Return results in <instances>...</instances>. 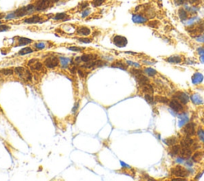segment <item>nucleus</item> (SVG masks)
Here are the masks:
<instances>
[{
    "label": "nucleus",
    "instance_id": "1",
    "mask_svg": "<svg viewBox=\"0 0 204 181\" xmlns=\"http://www.w3.org/2000/svg\"><path fill=\"white\" fill-rule=\"evenodd\" d=\"M14 72L20 79L23 80V82H31L32 74L28 69L24 68V67H17L14 69Z\"/></svg>",
    "mask_w": 204,
    "mask_h": 181
},
{
    "label": "nucleus",
    "instance_id": "2",
    "mask_svg": "<svg viewBox=\"0 0 204 181\" xmlns=\"http://www.w3.org/2000/svg\"><path fill=\"white\" fill-rule=\"evenodd\" d=\"M171 175L176 176V177H180V178L183 179H185V177L189 176V175H190L189 171L186 168L183 167L182 165H179V164H177L176 166L171 168Z\"/></svg>",
    "mask_w": 204,
    "mask_h": 181
},
{
    "label": "nucleus",
    "instance_id": "3",
    "mask_svg": "<svg viewBox=\"0 0 204 181\" xmlns=\"http://www.w3.org/2000/svg\"><path fill=\"white\" fill-rule=\"evenodd\" d=\"M60 60L56 56H50L44 61V65L47 69H54L59 65Z\"/></svg>",
    "mask_w": 204,
    "mask_h": 181
},
{
    "label": "nucleus",
    "instance_id": "4",
    "mask_svg": "<svg viewBox=\"0 0 204 181\" xmlns=\"http://www.w3.org/2000/svg\"><path fill=\"white\" fill-rule=\"evenodd\" d=\"M182 134L184 136H191L195 134V125L194 123H188L181 129Z\"/></svg>",
    "mask_w": 204,
    "mask_h": 181
},
{
    "label": "nucleus",
    "instance_id": "5",
    "mask_svg": "<svg viewBox=\"0 0 204 181\" xmlns=\"http://www.w3.org/2000/svg\"><path fill=\"white\" fill-rule=\"evenodd\" d=\"M113 43L117 47L123 48V47H125L127 45V39L124 36H121V35H115L113 38Z\"/></svg>",
    "mask_w": 204,
    "mask_h": 181
},
{
    "label": "nucleus",
    "instance_id": "6",
    "mask_svg": "<svg viewBox=\"0 0 204 181\" xmlns=\"http://www.w3.org/2000/svg\"><path fill=\"white\" fill-rule=\"evenodd\" d=\"M51 4L50 0H38L35 6V10L37 11H43L50 7Z\"/></svg>",
    "mask_w": 204,
    "mask_h": 181
},
{
    "label": "nucleus",
    "instance_id": "7",
    "mask_svg": "<svg viewBox=\"0 0 204 181\" xmlns=\"http://www.w3.org/2000/svg\"><path fill=\"white\" fill-rule=\"evenodd\" d=\"M28 66L32 70L34 71H42L44 69L43 67V64L38 59H30L28 62Z\"/></svg>",
    "mask_w": 204,
    "mask_h": 181
},
{
    "label": "nucleus",
    "instance_id": "8",
    "mask_svg": "<svg viewBox=\"0 0 204 181\" xmlns=\"http://www.w3.org/2000/svg\"><path fill=\"white\" fill-rule=\"evenodd\" d=\"M169 106H170L171 109H173L176 113H180L184 109L183 104H182L181 102H178V100L175 99V98L169 102Z\"/></svg>",
    "mask_w": 204,
    "mask_h": 181
},
{
    "label": "nucleus",
    "instance_id": "9",
    "mask_svg": "<svg viewBox=\"0 0 204 181\" xmlns=\"http://www.w3.org/2000/svg\"><path fill=\"white\" fill-rule=\"evenodd\" d=\"M132 21L137 24H144V23H147L148 22V18L145 16L144 14H135L132 16Z\"/></svg>",
    "mask_w": 204,
    "mask_h": 181
},
{
    "label": "nucleus",
    "instance_id": "10",
    "mask_svg": "<svg viewBox=\"0 0 204 181\" xmlns=\"http://www.w3.org/2000/svg\"><path fill=\"white\" fill-rule=\"evenodd\" d=\"M174 98L178 100V102H180L182 104H183V105H186L187 102H189L188 96H187L186 94H184V93H182V92L176 93V94L174 95Z\"/></svg>",
    "mask_w": 204,
    "mask_h": 181
},
{
    "label": "nucleus",
    "instance_id": "11",
    "mask_svg": "<svg viewBox=\"0 0 204 181\" xmlns=\"http://www.w3.org/2000/svg\"><path fill=\"white\" fill-rule=\"evenodd\" d=\"M42 20V17L38 15V14H34L32 15L31 17L26 18L23 20V22L26 24H35V23H38L41 22Z\"/></svg>",
    "mask_w": 204,
    "mask_h": 181
},
{
    "label": "nucleus",
    "instance_id": "12",
    "mask_svg": "<svg viewBox=\"0 0 204 181\" xmlns=\"http://www.w3.org/2000/svg\"><path fill=\"white\" fill-rule=\"evenodd\" d=\"M76 34L81 36H89L91 34V30L87 26H79L76 30Z\"/></svg>",
    "mask_w": 204,
    "mask_h": 181
},
{
    "label": "nucleus",
    "instance_id": "13",
    "mask_svg": "<svg viewBox=\"0 0 204 181\" xmlns=\"http://www.w3.org/2000/svg\"><path fill=\"white\" fill-rule=\"evenodd\" d=\"M140 88L141 89V91L145 94H153L154 89L153 86L151 85L150 83H147L144 85H140Z\"/></svg>",
    "mask_w": 204,
    "mask_h": 181
},
{
    "label": "nucleus",
    "instance_id": "14",
    "mask_svg": "<svg viewBox=\"0 0 204 181\" xmlns=\"http://www.w3.org/2000/svg\"><path fill=\"white\" fill-rule=\"evenodd\" d=\"M53 19L55 21H67L69 19V14H67L65 12H62V13H57L53 17Z\"/></svg>",
    "mask_w": 204,
    "mask_h": 181
},
{
    "label": "nucleus",
    "instance_id": "15",
    "mask_svg": "<svg viewBox=\"0 0 204 181\" xmlns=\"http://www.w3.org/2000/svg\"><path fill=\"white\" fill-rule=\"evenodd\" d=\"M166 60L167 62L171 64H178L183 62V58L179 55H173V56L168 57Z\"/></svg>",
    "mask_w": 204,
    "mask_h": 181
},
{
    "label": "nucleus",
    "instance_id": "16",
    "mask_svg": "<svg viewBox=\"0 0 204 181\" xmlns=\"http://www.w3.org/2000/svg\"><path fill=\"white\" fill-rule=\"evenodd\" d=\"M96 55L95 54H83L82 56H81V60L82 62H91V61H94V60L96 59Z\"/></svg>",
    "mask_w": 204,
    "mask_h": 181
},
{
    "label": "nucleus",
    "instance_id": "17",
    "mask_svg": "<svg viewBox=\"0 0 204 181\" xmlns=\"http://www.w3.org/2000/svg\"><path fill=\"white\" fill-rule=\"evenodd\" d=\"M178 17L182 21H184L189 18V12L186 11L184 8H180L178 11Z\"/></svg>",
    "mask_w": 204,
    "mask_h": 181
},
{
    "label": "nucleus",
    "instance_id": "18",
    "mask_svg": "<svg viewBox=\"0 0 204 181\" xmlns=\"http://www.w3.org/2000/svg\"><path fill=\"white\" fill-rule=\"evenodd\" d=\"M33 43V40L27 38L19 37L18 38V45L17 46H21V45H26L28 44Z\"/></svg>",
    "mask_w": 204,
    "mask_h": 181
},
{
    "label": "nucleus",
    "instance_id": "19",
    "mask_svg": "<svg viewBox=\"0 0 204 181\" xmlns=\"http://www.w3.org/2000/svg\"><path fill=\"white\" fill-rule=\"evenodd\" d=\"M112 67L113 68H118L120 69V70H126L127 69V65L125 63L122 62L121 61H116L115 62H113L112 65H111Z\"/></svg>",
    "mask_w": 204,
    "mask_h": 181
},
{
    "label": "nucleus",
    "instance_id": "20",
    "mask_svg": "<svg viewBox=\"0 0 204 181\" xmlns=\"http://www.w3.org/2000/svg\"><path fill=\"white\" fill-rule=\"evenodd\" d=\"M180 148H181V146L180 144H174V145H171L170 148V153L172 155V156H176V155H179V153H180Z\"/></svg>",
    "mask_w": 204,
    "mask_h": 181
},
{
    "label": "nucleus",
    "instance_id": "21",
    "mask_svg": "<svg viewBox=\"0 0 204 181\" xmlns=\"http://www.w3.org/2000/svg\"><path fill=\"white\" fill-rule=\"evenodd\" d=\"M203 80V74H199V73H195L192 77V82L195 85L201 83Z\"/></svg>",
    "mask_w": 204,
    "mask_h": 181
},
{
    "label": "nucleus",
    "instance_id": "22",
    "mask_svg": "<svg viewBox=\"0 0 204 181\" xmlns=\"http://www.w3.org/2000/svg\"><path fill=\"white\" fill-rule=\"evenodd\" d=\"M60 63H61V65L63 69L68 68L69 64L70 62V59L68 58V57H59Z\"/></svg>",
    "mask_w": 204,
    "mask_h": 181
},
{
    "label": "nucleus",
    "instance_id": "23",
    "mask_svg": "<svg viewBox=\"0 0 204 181\" xmlns=\"http://www.w3.org/2000/svg\"><path fill=\"white\" fill-rule=\"evenodd\" d=\"M203 153H201V152H196L194 155L192 156V157H191V159H192L193 161L195 162H199L200 160H201L203 158Z\"/></svg>",
    "mask_w": 204,
    "mask_h": 181
},
{
    "label": "nucleus",
    "instance_id": "24",
    "mask_svg": "<svg viewBox=\"0 0 204 181\" xmlns=\"http://www.w3.org/2000/svg\"><path fill=\"white\" fill-rule=\"evenodd\" d=\"M34 52V50L31 48V47H24L22 50H20L19 52H18V55H25V54H31Z\"/></svg>",
    "mask_w": 204,
    "mask_h": 181
},
{
    "label": "nucleus",
    "instance_id": "25",
    "mask_svg": "<svg viewBox=\"0 0 204 181\" xmlns=\"http://www.w3.org/2000/svg\"><path fill=\"white\" fill-rule=\"evenodd\" d=\"M191 101H192L193 103H195V105H199L203 103V100L200 97L198 96V94H194L191 97Z\"/></svg>",
    "mask_w": 204,
    "mask_h": 181
},
{
    "label": "nucleus",
    "instance_id": "26",
    "mask_svg": "<svg viewBox=\"0 0 204 181\" xmlns=\"http://www.w3.org/2000/svg\"><path fill=\"white\" fill-rule=\"evenodd\" d=\"M13 74H14V70L12 69H4L0 70V74L4 76H10V75H13Z\"/></svg>",
    "mask_w": 204,
    "mask_h": 181
},
{
    "label": "nucleus",
    "instance_id": "27",
    "mask_svg": "<svg viewBox=\"0 0 204 181\" xmlns=\"http://www.w3.org/2000/svg\"><path fill=\"white\" fill-rule=\"evenodd\" d=\"M145 74L149 77H154L156 74H157V71L152 68H146L144 70Z\"/></svg>",
    "mask_w": 204,
    "mask_h": 181
},
{
    "label": "nucleus",
    "instance_id": "28",
    "mask_svg": "<svg viewBox=\"0 0 204 181\" xmlns=\"http://www.w3.org/2000/svg\"><path fill=\"white\" fill-rule=\"evenodd\" d=\"M77 40L79 41L80 43H85V44H89V43H92V41H93V39H92V38H88V37L78 38H77Z\"/></svg>",
    "mask_w": 204,
    "mask_h": 181
},
{
    "label": "nucleus",
    "instance_id": "29",
    "mask_svg": "<svg viewBox=\"0 0 204 181\" xmlns=\"http://www.w3.org/2000/svg\"><path fill=\"white\" fill-rule=\"evenodd\" d=\"M144 98L147 101V103H149V104H153L156 101L155 97L152 96V94H145Z\"/></svg>",
    "mask_w": 204,
    "mask_h": 181
},
{
    "label": "nucleus",
    "instance_id": "30",
    "mask_svg": "<svg viewBox=\"0 0 204 181\" xmlns=\"http://www.w3.org/2000/svg\"><path fill=\"white\" fill-rule=\"evenodd\" d=\"M155 100H156V102H160V103H168V101L169 100L167 99V97H161V96H156V97H155Z\"/></svg>",
    "mask_w": 204,
    "mask_h": 181
},
{
    "label": "nucleus",
    "instance_id": "31",
    "mask_svg": "<svg viewBox=\"0 0 204 181\" xmlns=\"http://www.w3.org/2000/svg\"><path fill=\"white\" fill-rule=\"evenodd\" d=\"M34 47L37 49V50H41L45 49V46H46L45 43H43V42H40V43H34Z\"/></svg>",
    "mask_w": 204,
    "mask_h": 181
},
{
    "label": "nucleus",
    "instance_id": "32",
    "mask_svg": "<svg viewBox=\"0 0 204 181\" xmlns=\"http://www.w3.org/2000/svg\"><path fill=\"white\" fill-rule=\"evenodd\" d=\"M105 0H93L92 1V5L94 7H97V6H101L103 3H105Z\"/></svg>",
    "mask_w": 204,
    "mask_h": 181
},
{
    "label": "nucleus",
    "instance_id": "33",
    "mask_svg": "<svg viewBox=\"0 0 204 181\" xmlns=\"http://www.w3.org/2000/svg\"><path fill=\"white\" fill-rule=\"evenodd\" d=\"M159 21H157V20H152V21H150V22L147 23V25L151 26V27H152V28H157L159 26Z\"/></svg>",
    "mask_w": 204,
    "mask_h": 181
},
{
    "label": "nucleus",
    "instance_id": "34",
    "mask_svg": "<svg viewBox=\"0 0 204 181\" xmlns=\"http://www.w3.org/2000/svg\"><path fill=\"white\" fill-rule=\"evenodd\" d=\"M167 144V145L169 146H171V145H174L177 143V139L176 137H172V138H169L167 139V141H165Z\"/></svg>",
    "mask_w": 204,
    "mask_h": 181
},
{
    "label": "nucleus",
    "instance_id": "35",
    "mask_svg": "<svg viewBox=\"0 0 204 181\" xmlns=\"http://www.w3.org/2000/svg\"><path fill=\"white\" fill-rule=\"evenodd\" d=\"M68 50H69L71 51H74V52H82L84 50V48L78 47V46H70V47H68Z\"/></svg>",
    "mask_w": 204,
    "mask_h": 181
},
{
    "label": "nucleus",
    "instance_id": "36",
    "mask_svg": "<svg viewBox=\"0 0 204 181\" xmlns=\"http://www.w3.org/2000/svg\"><path fill=\"white\" fill-rule=\"evenodd\" d=\"M11 29L10 26L6 24H0V32H6Z\"/></svg>",
    "mask_w": 204,
    "mask_h": 181
},
{
    "label": "nucleus",
    "instance_id": "37",
    "mask_svg": "<svg viewBox=\"0 0 204 181\" xmlns=\"http://www.w3.org/2000/svg\"><path fill=\"white\" fill-rule=\"evenodd\" d=\"M88 6H89L88 2H87V1H84V2H81V3H79V6H78V7H79L81 10H85V9L87 8Z\"/></svg>",
    "mask_w": 204,
    "mask_h": 181
},
{
    "label": "nucleus",
    "instance_id": "38",
    "mask_svg": "<svg viewBox=\"0 0 204 181\" xmlns=\"http://www.w3.org/2000/svg\"><path fill=\"white\" fill-rule=\"evenodd\" d=\"M197 134H198L199 140L204 143V131L202 130V129H198V132H197Z\"/></svg>",
    "mask_w": 204,
    "mask_h": 181
},
{
    "label": "nucleus",
    "instance_id": "39",
    "mask_svg": "<svg viewBox=\"0 0 204 181\" xmlns=\"http://www.w3.org/2000/svg\"><path fill=\"white\" fill-rule=\"evenodd\" d=\"M77 73H78V74H79V76L81 77H84L86 76V73L85 72V70H83L81 69H79V70H77Z\"/></svg>",
    "mask_w": 204,
    "mask_h": 181
},
{
    "label": "nucleus",
    "instance_id": "40",
    "mask_svg": "<svg viewBox=\"0 0 204 181\" xmlns=\"http://www.w3.org/2000/svg\"><path fill=\"white\" fill-rule=\"evenodd\" d=\"M89 13H90V11H89V10H86V9H85V10L82 11V17L85 18L86 16H88L89 14Z\"/></svg>",
    "mask_w": 204,
    "mask_h": 181
},
{
    "label": "nucleus",
    "instance_id": "41",
    "mask_svg": "<svg viewBox=\"0 0 204 181\" xmlns=\"http://www.w3.org/2000/svg\"><path fill=\"white\" fill-rule=\"evenodd\" d=\"M176 1L177 2L178 5H182V4H184V3L189 2L190 0H176Z\"/></svg>",
    "mask_w": 204,
    "mask_h": 181
},
{
    "label": "nucleus",
    "instance_id": "42",
    "mask_svg": "<svg viewBox=\"0 0 204 181\" xmlns=\"http://www.w3.org/2000/svg\"><path fill=\"white\" fill-rule=\"evenodd\" d=\"M78 106H79V103L77 102V103H76V105H75L74 109H73V112H74V113H75V112L78 109Z\"/></svg>",
    "mask_w": 204,
    "mask_h": 181
},
{
    "label": "nucleus",
    "instance_id": "43",
    "mask_svg": "<svg viewBox=\"0 0 204 181\" xmlns=\"http://www.w3.org/2000/svg\"><path fill=\"white\" fill-rule=\"evenodd\" d=\"M70 71H71V73H72V74H75V73H76V68L75 67V66H74V67H71Z\"/></svg>",
    "mask_w": 204,
    "mask_h": 181
},
{
    "label": "nucleus",
    "instance_id": "44",
    "mask_svg": "<svg viewBox=\"0 0 204 181\" xmlns=\"http://www.w3.org/2000/svg\"><path fill=\"white\" fill-rule=\"evenodd\" d=\"M50 2L52 4H54V3H57L59 2V0H50Z\"/></svg>",
    "mask_w": 204,
    "mask_h": 181
},
{
    "label": "nucleus",
    "instance_id": "45",
    "mask_svg": "<svg viewBox=\"0 0 204 181\" xmlns=\"http://www.w3.org/2000/svg\"><path fill=\"white\" fill-rule=\"evenodd\" d=\"M3 18H5V14L3 13H0V19H2Z\"/></svg>",
    "mask_w": 204,
    "mask_h": 181
}]
</instances>
